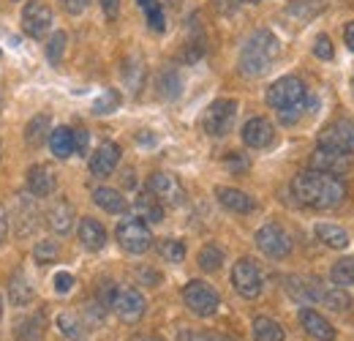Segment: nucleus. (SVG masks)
<instances>
[{
  "instance_id": "nucleus-1",
  "label": "nucleus",
  "mask_w": 354,
  "mask_h": 341,
  "mask_svg": "<svg viewBox=\"0 0 354 341\" xmlns=\"http://www.w3.org/2000/svg\"><path fill=\"white\" fill-rule=\"evenodd\" d=\"M292 191H295V197H297L303 205L316 208V211H330V208L341 205L344 197H346L344 180H338V177L330 175V172H319V170L300 172V175L292 180Z\"/></svg>"
},
{
  "instance_id": "nucleus-2",
  "label": "nucleus",
  "mask_w": 354,
  "mask_h": 341,
  "mask_svg": "<svg viewBox=\"0 0 354 341\" xmlns=\"http://www.w3.org/2000/svg\"><path fill=\"white\" fill-rule=\"evenodd\" d=\"M281 46L270 30H257L240 49V71L245 77H262L267 69L275 63Z\"/></svg>"
},
{
  "instance_id": "nucleus-3",
  "label": "nucleus",
  "mask_w": 354,
  "mask_h": 341,
  "mask_svg": "<svg viewBox=\"0 0 354 341\" xmlns=\"http://www.w3.org/2000/svg\"><path fill=\"white\" fill-rule=\"evenodd\" d=\"M267 104L281 112L283 123H292L306 104V85L297 77H281L267 87Z\"/></svg>"
},
{
  "instance_id": "nucleus-4",
  "label": "nucleus",
  "mask_w": 354,
  "mask_h": 341,
  "mask_svg": "<svg viewBox=\"0 0 354 341\" xmlns=\"http://www.w3.org/2000/svg\"><path fill=\"white\" fill-rule=\"evenodd\" d=\"M183 300H185L188 311L196 314V317H213L218 311V306H221L218 292L205 281H188L183 287Z\"/></svg>"
},
{
  "instance_id": "nucleus-5",
  "label": "nucleus",
  "mask_w": 354,
  "mask_h": 341,
  "mask_svg": "<svg viewBox=\"0 0 354 341\" xmlns=\"http://www.w3.org/2000/svg\"><path fill=\"white\" fill-rule=\"evenodd\" d=\"M319 148L354 156V121L341 118V121L327 123V126L319 131Z\"/></svg>"
},
{
  "instance_id": "nucleus-6",
  "label": "nucleus",
  "mask_w": 354,
  "mask_h": 341,
  "mask_svg": "<svg viewBox=\"0 0 354 341\" xmlns=\"http://www.w3.org/2000/svg\"><path fill=\"white\" fill-rule=\"evenodd\" d=\"M118 243L129 252V254H142L153 246V235L147 229V224L142 218H123L118 224Z\"/></svg>"
},
{
  "instance_id": "nucleus-7",
  "label": "nucleus",
  "mask_w": 354,
  "mask_h": 341,
  "mask_svg": "<svg viewBox=\"0 0 354 341\" xmlns=\"http://www.w3.org/2000/svg\"><path fill=\"white\" fill-rule=\"evenodd\" d=\"M234 118H237V101L234 98H218V101H213L207 107L202 126L210 137H223V134L232 131Z\"/></svg>"
},
{
  "instance_id": "nucleus-8",
  "label": "nucleus",
  "mask_w": 354,
  "mask_h": 341,
  "mask_svg": "<svg viewBox=\"0 0 354 341\" xmlns=\"http://www.w3.org/2000/svg\"><path fill=\"white\" fill-rule=\"evenodd\" d=\"M232 284H234V290L243 295V298H259V292H262V270L257 268V262L254 259H248V256H243V259H237L234 262V268H232Z\"/></svg>"
},
{
  "instance_id": "nucleus-9",
  "label": "nucleus",
  "mask_w": 354,
  "mask_h": 341,
  "mask_svg": "<svg viewBox=\"0 0 354 341\" xmlns=\"http://www.w3.org/2000/svg\"><path fill=\"white\" fill-rule=\"evenodd\" d=\"M147 191L153 197H158L161 205H169V208L183 205V200H185V191H183L180 180H177L175 175H169V172H153L147 177Z\"/></svg>"
},
{
  "instance_id": "nucleus-10",
  "label": "nucleus",
  "mask_w": 354,
  "mask_h": 341,
  "mask_svg": "<svg viewBox=\"0 0 354 341\" xmlns=\"http://www.w3.org/2000/svg\"><path fill=\"white\" fill-rule=\"evenodd\" d=\"M52 8L46 6L44 0H30L25 8H22V28L30 39H44L46 33L52 30Z\"/></svg>"
},
{
  "instance_id": "nucleus-11",
  "label": "nucleus",
  "mask_w": 354,
  "mask_h": 341,
  "mask_svg": "<svg viewBox=\"0 0 354 341\" xmlns=\"http://www.w3.org/2000/svg\"><path fill=\"white\" fill-rule=\"evenodd\" d=\"M109 308H112L123 322H139L142 314H145V308H147V303H145L139 290L126 287V290H115V298L109 303Z\"/></svg>"
},
{
  "instance_id": "nucleus-12",
  "label": "nucleus",
  "mask_w": 354,
  "mask_h": 341,
  "mask_svg": "<svg viewBox=\"0 0 354 341\" xmlns=\"http://www.w3.org/2000/svg\"><path fill=\"white\" fill-rule=\"evenodd\" d=\"M257 246L272 259H283V256L292 252V238L286 235L283 227L278 224H265L259 232H257Z\"/></svg>"
},
{
  "instance_id": "nucleus-13",
  "label": "nucleus",
  "mask_w": 354,
  "mask_h": 341,
  "mask_svg": "<svg viewBox=\"0 0 354 341\" xmlns=\"http://www.w3.org/2000/svg\"><path fill=\"white\" fill-rule=\"evenodd\" d=\"M352 167V156L346 153H338V150H327V148H319L313 156H310V170L319 172H330V175H341L344 170Z\"/></svg>"
},
{
  "instance_id": "nucleus-14",
  "label": "nucleus",
  "mask_w": 354,
  "mask_h": 341,
  "mask_svg": "<svg viewBox=\"0 0 354 341\" xmlns=\"http://www.w3.org/2000/svg\"><path fill=\"white\" fill-rule=\"evenodd\" d=\"M118 161H120V148L115 142H104L93 156H90V172L95 177H106L118 170Z\"/></svg>"
},
{
  "instance_id": "nucleus-15",
  "label": "nucleus",
  "mask_w": 354,
  "mask_h": 341,
  "mask_svg": "<svg viewBox=\"0 0 354 341\" xmlns=\"http://www.w3.org/2000/svg\"><path fill=\"white\" fill-rule=\"evenodd\" d=\"M275 139V128L267 118H251L245 126H243V142L248 148H267L270 142Z\"/></svg>"
},
{
  "instance_id": "nucleus-16",
  "label": "nucleus",
  "mask_w": 354,
  "mask_h": 341,
  "mask_svg": "<svg viewBox=\"0 0 354 341\" xmlns=\"http://www.w3.org/2000/svg\"><path fill=\"white\" fill-rule=\"evenodd\" d=\"M286 292L289 298L308 306V303H316L322 298V284L316 279H303V276H289L286 279Z\"/></svg>"
},
{
  "instance_id": "nucleus-17",
  "label": "nucleus",
  "mask_w": 354,
  "mask_h": 341,
  "mask_svg": "<svg viewBox=\"0 0 354 341\" xmlns=\"http://www.w3.org/2000/svg\"><path fill=\"white\" fill-rule=\"evenodd\" d=\"M300 325L306 328V333H308L310 339H316V341L335 339V328H333L319 311H313V308H303V311H300Z\"/></svg>"
},
{
  "instance_id": "nucleus-18",
  "label": "nucleus",
  "mask_w": 354,
  "mask_h": 341,
  "mask_svg": "<svg viewBox=\"0 0 354 341\" xmlns=\"http://www.w3.org/2000/svg\"><path fill=\"white\" fill-rule=\"evenodd\" d=\"M55 186H57V177H55L52 167L36 164V167L28 170V189H30L33 197H49L55 191Z\"/></svg>"
},
{
  "instance_id": "nucleus-19",
  "label": "nucleus",
  "mask_w": 354,
  "mask_h": 341,
  "mask_svg": "<svg viewBox=\"0 0 354 341\" xmlns=\"http://www.w3.org/2000/svg\"><path fill=\"white\" fill-rule=\"evenodd\" d=\"M216 197H218V202H221L226 211H232V213H251L257 205H254V200L245 194V191H240V189H216Z\"/></svg>"
},
{
  "instance_id": "nucleus-20",
  "label": "nucleus",
  "mask_w": 354,
  "mask_h": 341,
  "mask_svg": "<svg viewBox=\"0 0 354 341\" xmlns=\"http://www.w3.org/2000/svg\"><path fill=\"white\" fill-rule=\"evenodd\" d=\"M46 224H49L52 232H57V235L71 232V227H74V208H71L66 200H57V202L49 208V213H46Z\"/></svg>"
},
{
  "instance_id": "nucleus-21",
  "label": "nucleus",
  "mask_w": 354,
  "mask_h": 341,
  "mask_svg": "<svg viewBox=\"0 0 354 341\" xmlns=\"http://www.w3.org/2000/svg\"><path fill=\"white\" fill-rule=\"evenodd\" d=\"M80 241L88 252H101L106 243V229L95 218H82L80 221Z\"/></svg>"
},
{
  "instance_id": "nucleus-22",
  "label": "nucleus",
  "mask_w": 354,
  "mask_h": 341,
  "mask_svg": "<svg viewBox=\"0 0 354 341\" xmlns=\"http://www.w3.org/2000/svg\"><path fill=\"white\" fill-rule=\"evenodd\" d=\"M133 211H136V216H139L142 221H153V224L164 221V205H161L158 197H153L150 191H142V194L136 197Z\"/></svg>"
},
{
  "instance_id": "nucleus-23",
  "label": "nucleus",
  "mask_w": 354,
  "mask_h": 341,
  "mask_svg": "<svg viewBox=\"0 0 354 341\" xmlns=\"http://www.w3.org/2000/svg\"><path fill=\"white\" fill-rule=\"evenodd\" d=\"M93 202L98 208H104L106 213H123L126 211V197L118 189H95L93 191Z\"/></svg>"
},
{
  "instance_id": "nucleus-24",
  "label": "nucleus",
  "mask_w": 354,
  "mask_h": 341,
  "mask_svg": "<svg viewBox=\"0 0 354 341\" xmlns=\"http://www.w3.org/2000/svg\"><path fill=\"white\" fill-rule=\"evenodd\" d=\"M49 148H52V153L57 159H68L74 153V131L66 126L49 131Z\"/></svg>"
},
{
  "instance_id": "nucleus-25",
  "label": "nucleus",
  "mask_w": 354,
  "mask_h": 341,
  "mask_svg": "<svg viewBox=\"0 0 354 341\" xmlns=\"http://www.w3.org/2000/svg\"><path fill=\"white\" fill-rule=\"evenodd\" d=\"M316 238H319L324 246H330V249H346V246H349L346 229H341V227H335V224H316Z\"/></svg>"
},
{
  "instance_id": "nucleus-26",
  "label": "nucleus",
  "mask_w": 354,
  "mask_h": 341,
  "mask_svg": "<svg viewBox=\"0 0 354 341\" xmlns=\"http://www.w3.org/2000/svg\"><path fill=\"white\" fill-rule=\"evenodd\" d=\"M17 339L19 341H36L44 333V317L41 314H30V317H22L14 328Z\"/></svg>"
},
{
  "instance_id": "nucleus-27",
  "label": "nucleus",
  "mask_w": 354,
  "mask_h": 341,
  "mask_svg": "<svg viewBox=\"0 0 354 341\" xmlns=\"http://www.w3.org/2000/svg\"><path fill=\"white\" fill-rule=\"evenodd\" d=\"M8 300L14 306H28L33 300V287L25 281L22 273H14V279L8 281Z\"/></svg>"
},
{
  "instance_id": "nucleus-28",
  "label": "nucleus",
  "mask_w": 354,
  "mask_h": 341,
  "mask_svg": "<svg viewBox=\"0 0 354 341\" xmlns=\"http://www.w3.org/2000/svg\"><path fill=\"white\" fill-rule=\"evenodd\" d=\"M254 339L257 341H283V328L270 320V317H257L254 320Z\"/></svg>"
},
{
  "instance_id": "nucleus-29",
  "label": "nucleus",
  "mask_w": 354,
  "mask_h": 341,
  "mask_svg": "<svg viewBox=\"0 0 354 341\" xmlns=\"http://www.w3.org/2000/svg\"><path fill=\"white\" fill-rule=\"evenodd\" d=\"M57 328H60V333H63L66 339L85 341V328H82L80 317H77V314H71V311H63V314L57 317Z\"/></svg>"
},
{
  "instance_id": "nucleus-30",
  "label": "nucleus",
  "mask_w": 354,
  "mask_h": 341,
  "mask_svg": "<svg viewBox=\"0 0 354 341\" xmlns=\"http://www.w3.org/2000/svg\"><path fill=\"white\" fill-rule=\"evenodd\" d=\"M319 300L333 311H346L352 306V298H349V292H344V287H322Z\"/></svg>"
},
{
  "instance_id": "nucleus-31",
  "label": "nucleus",
  "mask_w": 354,
  "mask_h": 341,
  "mask_svg": "<svg viewBox=\"0 0 354 341\" xmlns=\"http://www.w3.org/2000/svg\"><path fill=\"white\" fill-rule=\"evenodd\" d=\"M322 8H324V0H292L289 3V17H297L300 22H308Z\"/></svg>"
},
{
  "instance_id": "nucleus-32",
  "label": "nucleus",
  "mask_w": 354,
  "mask_h": 341,
  "mask_svg": "<svg viewBox=\"0 0 354 341\" xmlns=\"http://www.w3.org/2000/svg\"><path fill=\"white\" fill-rule=\"evenodd\" d=\"M49 131H52L49 118H46V115H36V118L28 123V128H25V139H28V145L39 148V145L46 139V134H49Z\"/></svg>"
},
{
  "instance_id": "nucleus-33",
  "label": "nucleus",
  "mask_w": 354,
  "mask_h": 341,
  "mask_svg": "<svg viewBox=\"0 0 354 341\" xmlns=\"http://www.w3.org/2000/svg\"><path fill=\"white\" fill-rule=\"evenodd\" d=\"M139 6H142V8H145V14H147V25H150V30L161 33V30L167 28V19H164V8H161V3H158V0H139Z\"/></svg>"
},
{
  "instance_id": "nucleus-34",
  "label": "nucleus",
  "mask_w": 354,
  "mask_h": 341,
  "mask_svg": "<svg viewBox=\"0 0 354 341\" xmlns=\"http://www.w3.org/2000/svg\"><path fill=\"white\" fill-rule=\"evenodd\" d=\"M330 276H333L335 284H344V287L354 284V256H341V259L333 265Z\"/></svg>"
},
{
  "instance_id": "nucleus-35",
  "label": "nucleus",
  "mask_w": 354,
  "mask_h": 341,
  "mask_svg": "<svg viewBox=\"0 0 354 341\" xmlns=\"http://www.w3.org/2000/svg\"><path fill=\"white\" fill-rule=\"evenodd\" d=\"M120 101H123V98H120V93L109 87V90H104V93L95 98L93 112H95V115H109V112H115V110L120 107Z\"/></svg>"
},
{
  "instance_id": "nucleus-36",
  "label": "nucleus",
  "mask_w": 354,
  "mask_h": 341,
  "mask_svg": "<svg viewBox=\"0 0 354 341\" xmlns=\"http://www.w3.org/2000/svg\"><path fill=\"white\" fill-rule=\"evenodd\" d=\"M196 262H199V268L202 270H207V273H213V270H218L223 262V252L218 249V246H205L202 252H199V256H196Z\"/></svg>"
},
{
  "instance_id": "nucleus-37",
  "label": "nucleus",
  "mask_w": 354,
  "mask_h": 341,
  "mask_svg": "<svg viewBox=\"0 0 354 341\" xmlns=\"http://www.w3.org/2000/svg\"><path fill=\"white\" fill-rule=\"evenodd\" d=\"M123 80H126V85L131 87V93H139V87L145 82V66H142V60H129L123 66Z\"/></svg>"
},
{
  "instance_id": "nucleus-38",
  "label": "nucleus",
  "mask_w": 354,
  "mask_h": 341,
  "mask_svg": "<svg viewBox=\"0 0 354 341\" xmlns=\"http://www.w3.org/2000/svg\"><path fill=\"white\" fill-rule=\"evenodd\" d=\"M180 77H177V71H164L161 77H158V96L161 98H177L180 96Z\"/></svg>"
},
{
  "instance_id": "nucleus-39",
  "label": "nucleus",
  "mask_w": 354,
  "mask_h": 341,
  "mask_svg": "<svg viewBox=\"0 0 354 341\" xmlns=\"http://www.w3.org/2000/svg\"><path fill=\"white\" fill-rule=\"evenodd\" d=\"M63 52H66V33L63 30H55L49 44H46V60L49 63H60L63 60Z\"/></svg>"
},
{
  "instance_id": "nucleus-40",
  "label": "nucleus",
  "mask_w": 354,
  "mask_h": 341,
  "mask_svg": "<svg viewBox=\"0 0 354 341\" xmlns=\"http://www.w3.org/2000/svg\"><path fill=\"white\" fill-rule=\"evenodd\" d=\"M158 252H161V256H164L167 262H183V256H185V246H183V241L167 238V241L158 246Z\"/></svg>"
},
{
  "instance_id": "nucleus-41",
  "label": "nucleus",
  "mask_w": 354,
  "mask_h": 341,
  "mask_svg": "<svg viewBox=\"0 0 354 341\" xmlns=\"http://www.w3.org/2000/svg\"><path fill=\"white\" fill-rule=\"evenodd\" d=\"M33 256H36V262H55L57 259V243L55 241H39L36 243V249H33Z\"/></svg>"
},
{
  "instance_id": "nucleus-42",
  "label": "nucleus",
  "mask_w": 354,
  "mask_h": 341,
  "mask_svg": "<svg viewBox=\"0 0 354 341\" xmlns=\"http://www.w3.org/2000/svg\"><path fill=\"white\" fill-rule=\"evenodd\" d=\"M180 341H234V339H229L223 333H213V331H188V333L180 336Z\"/></svg>"
},
{
  "instance_id": "nucleus-43",
  "label": "nucleus",
  "mask_w": 354,
  "mask_h": 341,
  "mask_svg": "<svg viewBox=\"0 0 354 341\" xmlns=\"http://www.w3.org/2000/svg\"><path fill=\"white\" fill-rule=\"evenodd\" d=\"M313 55L322 58V60H333L335 52H333V44H330L327 36H319V39H316V44H313Z\"/></svg>"
},
{
  "instance_id": "nucleus-44",
  "label": "nucleus",
  "mask_w": 354,
  "mask_h": 341,
  "mask_svg": "<svg viewBox=\"0 0 354 341\" xmlns=\"http://www.w3.org/2000/svg\"><path fill=\"white\" fill-rule=\"evenodd\" d=\"M88 145H90V134L85 128H74V153H88Z\"/></svg>"
},
{
  "instance_id": "nucleus-45",
  "label": "nucleus",
  "mask_w": 354,
  "mask_h": 341,
  "mask_svg": "<svg viewBox=\"0 0 354 341\" xmlns=\"http://www.w3.org/2000/svg\"><path fill=\"white\" fill-rule=\"evenodd\" d=\"M71 287H74V276H71V273H66V270H63V273H57V276H55V290H57L60 295L71 292Z\"/></svg>"
},
{
  "instance_id": "nucleus-46",
  "label": "nucleus",
  "mask_w": 354,
  "mask_h": 341,
  "mask_svg": "<svg viewBox=\"0 0 354 341\" xmlns=\"http://www.w3.org/2000/svg\"><path fill=\"white\" fill-rule=\"evenodd\" d=\"M88 6H90V0H63V8H66L68 14H82Z\"/></svg>"
},
{
  "instance_id": "nucleus-47",
  "label": "nucleus",
  "mask_w": 354,
  "mask_h": 341,
  "mask_svg": "<svg viewBox=\"0 0 354 341\" xmlns=\"http://www.w3.org/2000/svg\"><path fill=\"white\" fill-rule=\"evenodd\" d=\"M101 8H104V14H106L109 19H115L118 11H120V0H101Z\"/></svg>"
},
{
  "instance_id": "nucleus-48",
  "label": "nucleus",
  "mask_w": 354,
  "mask_h": 341,
  "mask_svg": "<svg viewBox=\"0 0 354 341\" xmlns=\"http://www.w3.org/2000/svg\"><path fill=\"white\" fill-rule=\"evenodd\" d=\"M213 6L218 14H232L237 8V0H213Z\"/></svg>"
},
{
  "instance_id": "nucleus-49",
  "label": "nucleus",
  "mask_w": 354,
  "mask_h": 341,
  "mask_svg": "<svg viewBox=\"0 0 354 341\" xmlns=\"http://www.w3.org/2000/svg\"><path fill=\"white\" fill-rule=\"evenodd\" d=\"M6 235H8V213H6V208L0 205V243L6 241Z\"/></svg>"
},
{
  "instance_id": "nucleus-50",
  "label": "nucleus",
  "mask_w": 354,
  "mask_h": 341,
  "mask_svg": "<svg viewBox=\"0 0 354 341\" xmlns=\"http://www.w3.org/2000/svg\"><path fill=\"white\" fill-rule=\"evenodd\" d=\"M226 167H232V170H245V167H248V161H245V159H240V156L234 153V156H229V159H226Z\"/></svg>"
},
{
  "instance_id": "nucleus-51",
  "label": "nucleus",
  "mask_w": 354,
  "mask_h": 341,
  "mask_svg": "<svg viewBox=\"0 0 354 341\" xmlns=\"http://www.w3.org/2000/svg\"><path fill=\"white\" fill-rule=\"evenodd\" d=\"M139 279H145V281H150V287H156L161 279H158V273H153V270H139Z\"/></svg>"
},
{
  "instance_id": "nucleus-52",
  "label": "nucleus",
  "mask_w": 354,
  "mask_h": 341,
  "mask_svg": "<svg viewBox=\"0 0 354 341\" xmlns=\"http://www.w3.org/2000/svg\"><path fill=\"white\" fill-rule=\"evenodd\" d=\"M344 36H346V44H349V49L354 52V22H349V25H346V33H344Z\"/></svg>"
},
{
  "instance_id": "nucleus-53",
  "label": "nucleus",
  "mask_w": 354,
  "mask_h": 341,
  "mask_svg": "<svg viewBox=\"0 0 354 341\" xmlns=\"http://www.w3.org/2000/svg\"><path fill=\"white\" fill-rule=\"evenodd\" d=\"M129 341H164V339H158V336H133Z\"/></svg>"
},
{
  "instance_id": "nucleus-54",
  "label": "nucleus",
  "mask_w": 354,
  "mask_h": 341,
  "mask_svg": "<svg viewBox=\"0 0 354 341\" xmlns=\"http://www.w3.org/2000/svg\"><path fill=\"white\" fill-rule=\"evenodd\" d=\"M0 314H3V298H0Z\"/></svg>"
},
{
  "instance_id": "nucleus-55",
  "label": "nucleus",
  "mask_w": 354,
  "mask_h": 341,
  "mask_svg": "<svg viewBox=\"0 0 354 341\" xmlns=\"http://www.w3.org/2000/svg\"><path fill=\"white\" fill-rule=\"evenodd\" d=\"M245 3H259V0H245Z\"/></svg>"
},
{
  "instance_id": "nucleus-56",
  "label": "nucleus",
  "mask_w": 354,
  "mask_h": 341,
  "mask_svg": "<svg viewBox=\"0 0 354 341\" xmlns=\"http://www.w3.org/2000/svg\"><path fill=\"white\" fill-rule=\"evenodd\" d=\"M352 85H354V80H352Z\"/></svg>"
}]
</instances>
